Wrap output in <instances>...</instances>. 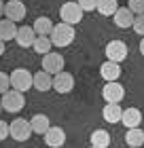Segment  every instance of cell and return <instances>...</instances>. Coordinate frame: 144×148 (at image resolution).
Instances as JSON below:
<instances>
[{
	"instance_id": "17",
	"label": "cell",
	"mask_w": 144,
	"mask_h": 148,
	"mask_svg": "<svg viewBox=\"0 0 144 148\" xmlns=\"http://www.w3.org/2000/svg\"><path fill=\"white\" fill-rule=\"evenodd\" d=\"M121 114H123V108L119 106V102H108L102 110V116H104L106 123H119Z\"/></svg>"
},
{
	"instance_id": "15",
	"label": "cell",
	"mask_w": 144,
	"mask_h": 148,
	"mask_svg": "<svg viewBox=\"0 0 144 148\" xmlns=\"http://www.w3.org/2000/svg\"><path fill=\"white\" fill-rule=\"evenodd\" d=\"M100 76L104 80H119V76H121V64L106 59V62L100 66Z\"/></svg>"
},
{
	"instance_id": "22",
	"label": "cell",
	"mask_w": 144,
	"mask_h": 148,
	"mask_svg": "<svg viewBox=\"0 0 144 148\" xmlns=\"http://www.w3.org/2000/svg\"><path fill=\"white\" fill-rule=\"evenodd\" d=\"M34 32H36V36H49L51 30H53V21L49 17H36V21H34Z\"/></svg>"
},
{
	"instance_id": "19",
	"label": "cell",
	"mask_w": 144,
	"mask_h": 148,
	"mask_svg": "<svg viewBox=\"0 0 144 148\" xmlns=\"http://www.w3.org/2000/svg\"><path fill=\"white\" fill-rule=\"evenodd\" d=\"M15 34H17V25L13 19H0V40H15Z\"/></svg>"
},
{
	"instance_id": "2",
	"label": "cell",
	"mask_w": 144,
	"mask_h": 148,
	"mask_svg": "<svg viewBox=\"0 0 144 148\" xmlns=\"http://www.w3.org/2000/svg\"><path fill=\"white\" fill-rule=\"evenodd\" d=\"M2 110L6 112H19V110H23V106H25V97H23V91H17V89H11L9 91H4L2 93Z\"/></svg>"
},
{
	"instance_id": "12",
	"label": "cell",
	"mask_w": 144,
	"mask_h": 148,
	"mask_svg": "<svg viewBox=\"0 0 144 148\" xmlns=\"http://www.w3.org/2000/svg\"><path fill=\"white\" fill-rule=\"evenodd\" d=\"M134 17H136V15L129 11V6H119V9L114 11V15H112V21H114L116 28L125 30V28H132Z\"/></svg>"
},
{
	"instance_id": "16",
	"label": "cell",
	"mask_w": 144,
	"mask_h": 148,
	"mask_svg": "<svg viewBox=\"0 0 144 148\" xmlns=\"http://www.w3.org/2000/svg\"><path fill=\"white\" fill-rule=\"evenodd\" d=\"M121 123L127 127H140V123H142V112L136 108V106H132V108H125L123 110V114H121Z\"/></svg>"
},
{
	"instance_id": "31",
	"label": "cell",
	"mask_w": 144,
	"mask_h": 148,
	"mask_svg": "<svg viewBox=\"0 0 144 148\" xmlns=\"http://www.w3.org/2000/svg\"><path fill=\"white\" fill-rule=\"evenodd\" d=\"M4 51H6V49H4V40H0V55H2Z\"/></svg>"
},
{
	"instance_id": "28",
	"label": "cell",
	"mask_w": 144,
	"mask_h": 148,
	"mask_svg": "<svg viewBox=\"0 0 144 148\" xmlns=\"http://www.w3.org/2000/svg\"><path fill=\"white\" fill-rule=\"evenodd\" d=\"M9 89H11V78H9V74L0 72V95H2L4 91H9Z\"/></svg>"
},
{
	"instance_id": "27",
	"label": "cell",
	"mask_w": 144,
	"mask_h": 148,
	"mask_svg": "<svg viewBox=\"0 0 144 148\" xmlns=\"http://www.w3.org/2000/svg\"><path fill=\"white\" fill-rule=\"evenodd\" d=\"M79 6L83 9V13H89V11H95V4H98V0H76Z\"/></svg>"
},
{
	"instance_id": "13",
	"label": "cell",
	"mask_w": 144,
	"mask_h": 148,
	"mask_svg": "<svg viewBox=\"0 0 144 148\" xmlns=\"http://www.w3.org/2000/svg\"><path fill=\"white\" fill-rule=\"evenodd\" d=\"M34 38H36V32H34L32 25H21V28L17 30V34H15V42H17V47H21V49H30L34 45Z\"/></svg>"
},
{
	"instance_id": "3",
	"label": "cell",
	"mask_w": 144,
	"mask_h": 148,
	"mask_svg": "<svg viewBox=\"0 0 144 148\" xmlns=\"http://www.w3.org/2000/svg\"><path fill=\"white\" fill-rule=\"evenodd\" d=\"M9 78H11V87L13 89H17V91H28L32 89V72L30 70H25V68H17V70H13L9 74Z\"/></svg>"
},
{
	"instance_id": "18",
	"label": "cell",
	"mask_w": 144,
	"mask_h": 148,
	"mask_svg": "<svg viewBox=\"0 0 144 148\" xmlns=\"http://www.w3.org/2000/svg\"><path fill=\"white\" fill-rule=\"evenodd\" d=\"M30 127H32V133H38V136H45V131L51 127V121L47 114H34L30 119Z\"/></svg>"
},
{
	"instance_id": "24",
	"label": "cell",
	"mask_w": 144,
	"mask_h": 148,
	"mask_svg": "<svg viewBox=\"0 0 144 148\" xmlns=\"http://www.w3.org/2000/svg\"><path fill=\"white\" fill-rule=\"evenodd\" d=\"M51 47H53V42H51V38H49V36H36V38H34L32 49L36 51L38 55H45V53H49V51H51Z\"/></svg>"
},
{
	"instance_id": "26",
	"label": "cell",
	"mask_w": 144,
	"mask_h": 148,
	"mask_svg": "<svg viewBox=\"0 0 144 148\" xmlns=\"http://www.w3.org/2000/svg\"><path fill=\"white\" fill-rule=\"evenodd\" d=\"M129 11L134 13V15H140V13H144V0H129Z\"/></svg>"
},
{
	"instance_id": "21",
	"label": "cell",
	"mask_w": 144,
	"mask_h": 148,
	"mask_svg": "<svg viewBox=\"0 0 144 148\" xmlns=\"http://www.w3.org/2000/svg\"><path fill=\"white\" fill-rule=\"evenodd\" d=\"M91 146L93 148H106L110 146V133L106 129H95L91 133Z\"/></svg>"
},
{
	"instance_id": "1",
	"label": "cell",
	"mask_w": 144,
	"mask_h": 148,
	"mask_svg": "<svg viewBox=\"0 0 144 148\" xmlns=\"http://www.w3.org/2000/svg\"><path fill=\"white\" fill-rule=\"evenodd\" d=\"M74 36H76L74 25L66 23V21L53 25V30H51V34H49L53 47H68V45H72L74 42Z\"/></svg>"
},
{
	"instance_id": "10",
	"label": "cell",
	"mask_w": 144,
	"mask_h": 148,
	"mask_svg": "<svg viewBox=\"0 0 144 148\" xmlns=\"http://www.w3.org/2000/svg\"><path fill=\"white\" fill-rule=\"evenodd\" d=\"M25 13H28V9H25V4L21 0H9V2H4V17L13 19L15 23L21 21L25 17Z\"/></svg>"
},
{
	"instance_id": "29",
	"label": "cell",
	"mask_w": 144,
	"mask_h": 148,
	"mask_svg": "<svg viewBox=\"0 0 144 148\" xmlns=\"http://www.w3.org/2000/svg\"><path fill=\"white\" fill-rule=\"evenodd\" d=\"M6 138H9V125L0 119V142H2V140H6Z\"/></svg>"
},
{
	"instance_id": "23",
	"label": "cell",
	"mask_w": 144,
	"mask_h": 148,
	"mask_svg": "<svg viewBox=\"0 0 144 148\" xmlns=\"http://www.w3.org/2000/svg\"><path fill=\"white\" fill-rule=\"evenodd\" d=\"M116 9H119V2H116V0H98V4H95V11H98L100 15H104V17H112Z\"/></svg>"
},
{
	"instance_id": "7",
	"label": "cell",
	"mask_w": 144,
	"mask_h": 148,
	"mask_svg": "<svg viewBox=\"0 0 144 148\" xmlns=\"http://www.w3.org/2000/svg\"><path fill=\"white\" fill-rule=\"evenodd\" d=\"M104 53H106V59L121 64V62H125V57H127V45L123 42V40H110V42L106 45Z\"/></svg>"
},
{
	"instance_id": "6",
	"label": "cell",
	"mask_w": 144,
	"mask_h": 148,
	"mask_svg": "<svg viewBox=\"0 0 144 148\" xmlns=\"http://www.w3.org/2000/svg\"><path fill=\"white\" fill-rule=\"evenodd\" d=\"M102 97H104V102H123L125 87L119 80H106L104 89H102Z\"/></svg>"
},
{
	"instance_id": "30",
	"label": "cell",
	"mask_w": 144,
	"mask_h": 148,
	"mask_svg": "<svg viewBox=\"0 0 144 148\" xmlns=\"http://www.w3.org/2000/svg\"><path fill=\"white\" fill-rule=\"evenodd\" d=\"M2 15H4V2L0 0V17H2Z\"/></svg>"
},
{
	"instance_id": "5",
	"label": "cell",
	"mask_w": 144,
	"mask_h": 148,
	"mask_svg": "<svg viewBox=\"0 0 144 148\" xmlns=\"http://www.w3.org/2000/svg\"><path fill=\"white\" fill-rule=\"evenodd\" d=\"M9 136L17 142H25L30 136H32V127H30V121L25 119H15L13 123L9 125Z\"/></svg>"
},
{
	"instance_id": "4",
	"label": "cell",
	"mask_w": 144,
	"mask_h": 148,
	"mask_svg": "<svg viewBox=\"0 0 144 148\" xmlns=\"http://www.w3.org/2000/svg\"><path fill=\"white\" fill-rule=\"evenodd\" d=\"M59 17H61V21L76 25L83 19V9L79 6V2H64L61 9H59Z\"/></svg>"
},
{
	"instance_id": "25",
	"label": "cell",
	"mask_w": 144,
	"mask_h": 148,
	"mask_svg": "<svg viewBox=\"0 0 144 148\" xmlns=\"http://www.w3.org/2000/svg\"><path fill=\"white\" fill-rule=\"evenodd\" d=\"M132 28H134V32H136V34L144 36V13H140V15H136V17H134Z\"/></svg>"
},
{
	"instance_id": "33",
	"label": "cell",
	"mask_w": 144,
	"mask_h": 148,
	"mask_svg": "<svg viewBox=\"0 0 144 148\" xmlns=\"http://www.w3.org/2000/svg\"><path fill=\"white\" fill-rule=\"evenodd\" d=\"M0 110H2V102H0Z\"/></svg>"
},
{
	"instance_id": "32",
	"label": "cell",
	"mask_w": 144,
	"mask_h": 148,
	"mask_svg": "<svg viewBox=\"0 0 144 148\" xmlns=\"http://www.w3.org/2000/svg\"><path fill=\"white\" fill-rule=\"evenodd\" d=\"M140 53L144 55V36H142V40H140Z\"/></svg>"
},
{
	"instance_id": "11",
	"label": "cell",
	"mask_w": 144,
	"mask_h": 148,
	"mask_svg": "<svg viewBox=\"0 0 144 148\" xmlns=\"http://www.w3.org/2000/svg\"><path fill=\"white\" fill-rule=\"evenodd\" d=\"M64 57L59 55V53H53V51H49V53H45L43 55V70H47L49 74H57L59 70H64Z\"/></svg>"
},
{
	"instance_id": "14",
	"label": "cell",
	"mask_w": 144,
	"mask_h": 148,
	"mask_svg": "<svg viewBox=\"0 0 144 148\" xmlns=\"http://www.w3.org/2000/svg\"><path fill=\"white\" fill-rule=\"evenodd\" d=\"M32 87H36V91H43V93L53 89V74H49L47 70L32 74Z\"/></svg>"
},
{
	"instance_id": "8",
	"label": "cell",
	"mask_w": 144,
	"mask_h": 148,
	"mask_svg": "<svg viewBox=\"0 0 144 148\" xmlns=\"http://www.w3.org/2000/svg\"><path fill=\"white\" fill-rule=\"evenodd\" d=\"M53 89L57 93H70L74 89V76L66 70H59L57 74H53Z\"/></svg>"
},
{
	"instance_id": "20",
	"label": "cell",
	"mask_w": 144,
	"mask_h": 148,
	"mask_svg": "<svg viewBox=\"0 0 144 148\" xmlns=\"http://www.w3.org/2000/svg\"><path fill=\"white\" fill-rule=\"evenodd\" d=\"M125 144L132 146V148L144 146V131L140 129V127H129L127 133H125Z\"/></svg>"
},
{
	"instance_id": "9",
	"label": "cell",
	"mask_w": 144,
	"mask_h": 148,
	"mask_svg": "<svg viewBox=\"0 0 144 148\" xmlns=\"http://www.w3.org/2000/svg\"><path fill=\"white\" fill-rule=\"evenodd\" d=\"M45 144L51 146V148H61L66 144V131L64 127H57V125H51L49 129L45 131Z\"/></svg>"
}]
</instances>
